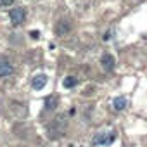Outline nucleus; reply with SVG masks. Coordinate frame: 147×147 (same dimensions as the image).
I'll return each mask as SVG.
<instances>
[{
	"instance_id": "6",
	"label": "nucleus",
	"mask_w": 147,
	"mask_h": 147,
	"mask_svg": "<svg viewBox=\"0 0 147 147\" xmlns=\"http://www.w3.org/2000/svg\"><path fill=\"white\" fill-rule=\"evenodd\" d=\"M113 106H114L116 111H123L128 106V100H126V97H116L114 102H113Z\"/></svg>"
},
{
	"instance_id": "9",
	"label": "nucleus",
	"mask_w": 147,
	"mask_h": 147,
	"mask_svg": "<svg viewBox=\"0 0 147 147\" xmlns=\"http://www.w3.org/2000/svg\"><path fill=\"white\" fill-rule=\"evenodd\" d=\"M16 0H0V7H11Z\"/></svg>"
},
{
	"instance_id": "2",
	"label": "nucleus",
	"mask_w": 147,
	"mask_h": 147,
	"mask_svg": "<svg viewBox=\"0 0 147 147\" xmlns=\"http://www.w3.org/2000/svg\"><path fill=\"white\" fill-rule=\"evenodd\" d=\"M100 64H102V67H104L106 71H113L114 66H116V59H114L111 54H104L102 59H100Z\"/></svg>"
},
{
	"instance_id": "7",
	"label": "nucleus",
	"mask_w": 147,
	"mask_h": 147,
	"mask_svg": "<svg viewBox=\"0 0 147 147\" xmlns=\"http://www.w3.org/2000/svg\"><path fill=\"white\" fill-rule=\"evenodd\" d=\"M76 83H78V78H75V76H67V78H64V82H62L64 88H71V87H75Z\"/></svg>"
},
{
	"instance_id": "10",
	"label": "nucleus",
	"mask_w": 147,
	"mask_h": 147,
	"mask_svg": "<svg viewBox=\"0 0 147 147\" xmlns=\"http://www.w3.org/2000/svg\"><path fill=\"white\" fill-rule=\"evenodd\" d=\"M31 36L33 38H38V31H31Z\"/></svg>"
},
{
	"instance_id": "5",
	"label": "nucleus",
	"mask_w": 147,
	"mask_h": 147,
	"mask_svg": "<svg viewBox=\"0 0 147 147\" xmlns=\"http://www.w3.org/2000/svg\"><path fill=\"white\" fill-rule=\"evenodd\" d=\"M12 73H14V67L11 62H5V61L0 62V78H5V76L12 75Z\"/></svg>"
},
{
	"instance_id": "3",
	"label": "nucleus",
	"mask_w": 147,
	"mask_h": 147,
	"mask_svg": "<svg viewBox=\"0 0 147 147\" xmlns=\"http://www.w3.org/2000/svg\"><path fill=\"white\" fill-rule=\"evenodd\" d=\"M47 80H49V78H47L45 75H36V76L31 80V87H33L35 90H42V88L47 85Z\"/></svg>"
},
{
	"instance_id": "4",
	"label": "nucleus",
	"mask_w": 147,
	"mask_h": 147,
	"mask_svg": "<svg viewBox=\"0 0 147 147\" xmlns=\"http://www.w3.org/2000/svg\"><path fill=\"white\" fill-rule=\"evenodd\" d=\"M71 31V24L67 23V21H59L57 24H55V33L59 35V36H64V35H67Z\"/></svg>"
},
{
	"instance_id": "8",
	"label": "nucleus",
	"mask_w": 147,
	"mask_h": 147,
	"mask_svg": "<svg viewBox=\"0 0 147 147\" xmlns=\"http://www.w3.org/2000/svg\"><path fill=\"white\" fill-rule=\"evenodd\" d=\"M55 106H57V95H50V97H47V100H45V107H47V109H55Z\"/></svg>"
},
{
	"instance_id": "1",
	"label": "nucleus",
	"mask_w": 147,
	"mask_h": 147,
	"mask_svg": "<svg viewBox=\"0 0 147 147\" xmlns=\"http://www.w3.org/2000/svg\"><path fill=\"white\" fill-rule=\"evenodd\" d=\"M9 18H11V23H12L14 26L23 24V21L26 19V11H24V7H14V9H11V11H9Z\"/></svg>"
}]
</instances>
